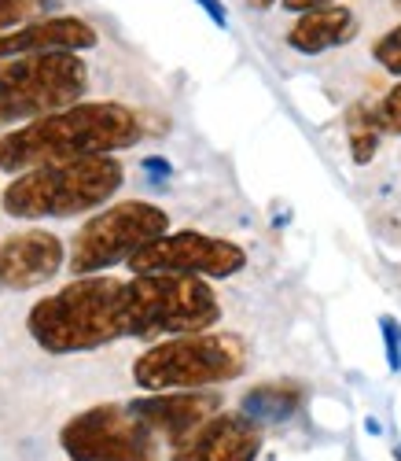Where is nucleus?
Wrapping results in <instances>:
<instances>
[{"instance_id": "f257e3e1", "label": "nucleus", "mask_w": 401, "mask_h": 461, "mask_svg": "<svg viewBox=\"0 0 401 461\" xmlns=\"http://www.w3.org/2000/svg\"><path fill=\"white\" fill-rule=\"evenodd\" d=\"M144 137L140 114L118 100H77L0 137V170L22 174L30 167L67 163L85 156H118Z\"/></svg>"}, {"instance_id": "393cba45", "label": "nucleus", "mask_w": 401, "mask_h": 461, "mask_svg": "<svg viewBox=\"0 0 401 461\" xmlns=\"http://www.w3.org/2000/svg\"><path fill=\"white\" fill-rule=\"evenodd\" d=\"M394 457H397V461H401V443H397V447H394Z\"/></svg>"}, {"instance_id": "39448f33", "label": "nucleus", "mask_w": 401, "mask_h": 461, "mask_svg": "<svg viewBox=\"0 0 401 461\" xmlns=\"http://www.w3.org/2000/svg\"><path fill=\"white\" fill-rule=\"evenodd\" d=\"M126 336L166 339L184 332H207L221 321V299L210 281L184 274H133L122 295Z\"/></svg>"}, {"instance_id": "f03ea898", "label": "nucleus", "mask_w": 401, "mask_h": 461, "mask_svg": "<svg viewBox=\"0 0 401 461\" xmlns=\"http://www.w3.org/2000/svg\"><path fill=\"white\" fill-rule=\"evenodd\" d=\"M126 281L89 274L74 277L56 295H45L30 306L26 332L49 355H85L100 351L114 339H126V311H122Z\"/></svg>"}, {"instance_id": "dca6fc26", "label": "nucleus", "mask_w": 401, "mask_h": 461, "mask_svg": "<svg viewBox=\"0 0 401 461\" xmlns=\"http://www.w3.org/2000/svg\"><path fill=\"white\" fill-rule=\"evenodd\" d=\"M346 133H350V148H353V163L357 167H369L376 159V148H379V122H376V111L357 104L346 114Z\"/></svg>"}, {"instance_id": "0eeeda50", "label": "nucleus", "mask_w": 401, "mask_h": 461, "mask_svg": "<svg viewBox=\"0 0 401 461\" xmlns=\"http://www.w3.org/2000/svg\"><path fill=\"white\" fill-rule=\"evenodd\" d=\"M163 233H170V214L147 200H122V203L100 207L74 233L67 251V270L74 277L103 274Z\"/></svg>"}, {"instance_id": "b1692460", "label": "nucleus", "mask_w": 401, "mask_h": 461, "mask_svg": "<svg viewBox=\"0 0 401 461\" xmlns=\"http://www.w3.org/2000/svg\"><path fill=\"white\" fill-rule=\"evenodd\" d=\"M254 8H269V5H276V0H251Z\"/></svg>"}, {"instance_id": "a878e982", "label": "nucleus", "mask_w": 401, "mask_h": 461, "mask_svg": "<svg viewBox=\"0 0 401 461\" xmlns=\"http://www.w3.org/2000/svg\"><path fill=\"white\" fill-rule=\"evenodd\" d=\"M394 5H397V8H401V0H394Z\"/></svg>"}, {"instance_id": "f8f14e48", "label": "nucleus", "mask_w": 401, "mask_h": 461, "mask_svg": "<svg viewBox=\"0 0 401 461\" xmlns=\"http://www.w3.org/2000/svg\"><path fill=\"white\" fill-rule=\"evenodd\" d=\"M129 410L144 420L158 439H166L170 447H177L199 425H203L207 417H214L221 410V399L214 392H207V388H199V392H151L144 399H133Z\"/></svg>"}, {"instance_id": "7ed1b4c3", "label": "nucleus", "mask_w": 401, "mask_h": 461, "mask_svg": "<svg viewBox=\"0 0 401 461\" xmlns=\"http://www.w3.org/2000/svg\"><path fill=\"white\" fill-rule=\"evenodd\" d=\"M126 185V167L118 156H85L67 163H45L15 174L0 192V211L19 221L74 218L107 207Z\"/></svg>"}, {"instance_id": "20e7f679", "label": "nucleus", "mask_w": 401, "mask_h": 461, "mask_svg": "<svg viewBox=\"0 0 401 461\" xmlns=\"http://www.w3.org/2000/svg\"><path fill=\"white\" fill-rule=\"evenodd\" d=\"M247 369V348L232 332L166 336L133 362V384L144 392H199L228 384Z\"/></svg>"}, {"instance_id": "aec40b11", "label": "nucleus", "mask_w": 401, "mask_h": 461, "mask_svg": "<svg viewBox=\"0 0 401 461\" xmlns=\"http://www.w3.org/2000/svg\"><path fill=\"white\" fill-rule=\"evenodd\" d=\"M379 329H383V343H387V362L394 373H401V321L383 314L379 318Z\"/></svg>"}, {"instance_id": "412c9836", "label": "nucleus", "mask_w": 401, "mask_h": 461, "mask_svg": "<svg viewBox=\"0 0 401 461\" xmlns=\"http://www.w3.org/2000/svg\"><path fill=\"white\" fill-rule=\"evenodd\" d=\"M280 5H284L288 12H313V8H325V5H335V0H280Z\"/></svg>"}, {"instance_id": "f3484780", "label": "nucleus", "mask_w": 401, "mask_h": 461, "mask_svg": "<svg viewBox=\"0 0 401 461\" xmlns=\"http://www.w3.org/2000/svg\"><path fill=\"white\" fill-rule=\"evenodd\" d=\"M52 0H0V33H8L30 19H41Z\"/></svg>"}, {"instance_id": "4be33fe9", "label": "nucleus", "mask_w": 401, "mask_h": 461, "mask_svg": "<svg viewBox=\"0 0 401 461\" xmlns=\"http://www.w3.org/2000/svg\"><path fill=\"white\" fill-rule=\"evenodd\" d=\"M199 8H203L218 26H225V23H228V15H225V8L218 5V0H199Z\"/></svg>"}, {"instance_id": "5701e85b", "label": "nucleus", "mask_w": 401, "mask_h": 461, "mask_svg": "<svg viewBox=\"0 0 401 461\" xmlns=\"http://www.w3.org/2000/svg\"><path fill=\"white\" fill-rule=\"evenodd\" d=\"M144 170H155V174H170V163H166V159H155V156H151V159H144Z\"/></svg>"}, {"instance_id": "423d86ee", "label": "nucleus", "mask_w": 401, "mask_h": 461, "mask_svg": "<svg viewBox=\"0 0 401 461\" xmlns=\"http://www.w3.org/2000/svg\"><path fill=\"white\" fill-rule=\"evenodd\" d=\"M89 89L82 52H33L0 59V126H22L59 107H70Z\"/></svg>"}, {"instance_id": "1a4fd4ad", "label": "nucleus", "mask_w": 401, "mask_h": 461, "mask_svg": "<svg viewBox=\"0 0 401 461\" xmlns=\"http://www.w3.org/2000/svg\"><path fill=\"white\" fill-rule=\"evenodd\" d=\"M126 266L133 274H184L203 281H225L247 266V251L236 240L199 233V229H181V233H163L140 251H133Z\"/></svg>"}, {"instance_id": "9d476101", "label": "nucleus", "mask_w": 401, "mask_h": 461, "mask_svg": "<svg viewBox=\"0 0 401 461\" xmlns=\"http://www.w3.org/2000/svg\"><path fill=\"white\" fill-rule=\"evenodd\" d=\"M67 266V248L49 229H22L0 240V288L33 292Z\"/></svg>"}, {"instance_id": "a211bd4d", "label": "nucleus", "mask_w": 401, "mask_h": 461, "mask_svg": "<svg viewBox=\"0 0 401 461\" xmlns=\"http://www.w3.org/2000/svg\"><path fill=\"white\" fill-rule=\"evenodd\" d=\"M376 111V122H379V130L383 133H394V137H401V82L372 107Z\"/></svg>"}, {"instance_id": "4468645a", "label": "nucleus", "mask_w": 401, "mask_h": 461, "mask_svg": "<svg viewBox=\"0 0 401 461\" xmlns=\"http://www.w3.org/2000/svg\"><path fill=\"white\" fill-rule=\"evenodd\" d=\"M353 37H357V15L335 0V5L302 12L295 19V26L288 30V45L302 56H316V52L350 45Z\"/></svg>"}, {"instance_id": "6e6552de", "label": "nucleus", "mask_w": 401, "mask_h": 461, "mask_svg": "<svg viewBox=\"0 0 401 461\" xmlns=\"http://www.w3.org/2000/svg\"><path fill=\"white\" fill-rule=\"evenodd\" d=\"M59 447L70 461H163V439L118 402L74 413L59 429Z\"/></svg>"}, {"instance_id": "6ab92c4d", "label": "nucleus", "mask_w": 401, "mask_h": 461, "mask_svg": "<svg viewBox=\"0 0 401 461\" xmlns=\"http://www.w3.org/2000/svg\"><path fill=\"white\" fill-rule=\"evenodd\" d=\"M372 56H376V63H379L383 70L401 74V26H394V30H387V33L379 37L376 49H372Z\"/></svg>"}, {"instance_id": "2eb2a0df", "label": "nucleus", "mask_w": 401, "mask_h": 461, "mask_svg": "<svg viewBox=\"0 0 401 461\" xmlns=\"http://www.w3.org/2000/svg\"><path fill=\"white\" fill-rule=\"evenodd\" d=\"M306 402V392L291 380H272V384H254V388L239 399V413L254 425H280V420H291Z\"/></svg>"}, {"instance_id": "ddd939ff", "label": "nucleus", "mask_w": 401, "mask_h": 461, "mask_svg": "<svg viewBox=\"0 0 401 461\" xmlns=\"http://www.w3.org/2000/svg\"><path fill=\"white\" fill-rule=\"evenodd\" d=\"M100 45L93 23L77 15H41L8 33H0V59L33 56V52H89Z\"/></svg>"}, {"instance_id": "9b49d317", "label": "nucleus", "mask_w": 401, "mask_h": 461, "mask_svg": "<svg viewBox=\"0 0 401 461\" xmlns=\"http://www.w3.org/2000/svg\"><path fill=\"white\" fill-rule=\"evenodd\" d=\"M262 429L244 413H214L184 443L174 447L170 461H258Z\"/></svg>"}]
</instances>
